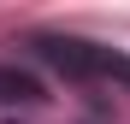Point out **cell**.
<instances>
[{"label": "cell", "instance_id": "7a4b0ae2", "mask_svg": "<svg viewBox=\"0 0 130 124\" xmlns=\"http://www.w3.org/2000/svg\"><path fill=\"white\" fill-rule=\"evenodd\" d=\"M41 100V83L18 65H0V107H36Z\"/></svg>", "mask_w": 130, "mask_h": 124}, {"label": "cell", "instance_id": "6da1fadb", "mask_svg": "<svg viewBox=\"0 0 130 124\" xmlns=\"http://www.w3.org/2000/svg\"><path fill=\"white\" fill-rule=\"evenodd\" d=\"M36 53L65 77H101V83L130 89V59L112 47H95V41H77V36H36Z\"/></svg>", "mask_w": 130, "mask_h": 124}]
</instances>
